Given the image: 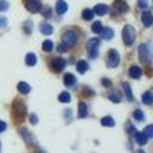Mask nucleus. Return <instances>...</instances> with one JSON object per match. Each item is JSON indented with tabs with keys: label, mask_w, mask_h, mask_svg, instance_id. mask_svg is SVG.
<instances>
[{
	"label": "nucleus",
	"mask_w": 153,
	"mask_h": 153,
	"mask_svg": "<svg viewBox=\"0 0 153 153\" xmlns=\"http://www.w3.org/2000/svg\"><path fill=\"white\" fill-rule=\"evenodd\" d=\"M101 124L106 126V127H113L115 126V121H113L112 117H104L103 120H101Z\"/></svg>",
	"instance_id": "b1692460"
},
{
	"label": "nucleus",
	"mask_w": 153,
	"mask_h": 153,
	"mask_svg": "<svg viewBox=\"0 0 153 153\" xmlns=\"http://www.w3.org/2000/svg\"><path fill=\"white\" fill-rule=\"evenodd\" d=\"M65 118L71 121V118H72V115H71V110H65Z\"/></svg>",
	"instance_id": "58836bf2"
},
{
	"label": "nucleus",
	"mask_w": 153,
	"mask_h": 153,
	"mask_svg": "<svg viewBox=\"0 0 153 153\" xmlns=\"http://www.w3.org/2000/svg\"><path fill=\"white\" fill-rule=\"evenodd\" d=\"M133 118L138 120V121H143V120L146 118V115H144V112H141V110H135V112H133Z\"/></svg>",
	"instance_id": "c756f323"
},
{
	"label": "nucleus",
	"mask_w": 153,
	"mask_h": 153,
	"mask_svg": "<svg viewBox=\"0 0 153 153\" xmlns=\"http://www.w3.org/2000/svg\"><path fill=\"white\" fill-rule=\"evenodd\" d=\"M66 60H63V58H52L51 60V68H52L54 71H63L66 66Z\"/></svg>",
	"instance_id": "6e6552de"
},
{
	"label": "nucleus",
	"mask_w": 153,
	"mask_h": 153,
	"mask_svg": "<svg viewBox=\"0 0 153 153\" xmlns=\"http://www.w3.org/2000/svg\"><path fill=\"white\" fill-rule=\"evenodd\" d=\"M25 6H26L29 12H38L42 8L40 0H25Z\"/></svg>",
	"instance_id": "423d86ee"
},
{
	"label": "nucleus",
	"mask_w": 153,
	"mask_h": 153,
	"mask_svg": "<svg viewBox=\"0 0 153 153\" xmlns=\"http://www.w3.org/2000/svg\"><path fill=\"white\" fill-rule=\"evenodd\" d=\"M138 153H144V152H143V150H139V152H138Z\"/></svg>",
	"instance_id": "79ce46f5"
},
{
	"label": "nucleus",
	"mask_w": 153,
	"mask_h": 153,
	"mask_svg": "<svg viewBox=\"0 0 153 153\" xmlns=\"http://www.w3.org/2000/svg\"><path fill=\"white\" fill-rule=\"evenodd\" d=\"M78 117L80 118H86L87 117V104L84 103V101L78 103Z\"/></svg>",
	"instance_id": "9b49d317"
},
{
	"label": "nucleus",
	"mask_w": 153,
	"mask_h": 153,
	"mask_svg": "<svg viewBox=\"0 0 153 153\" xmlns=\"http://www.w3.org/2000/svg\"><path fill=\"white\" fill-rule=\"evenodd\" d=\"M139 49V58H141V61H149L150 60V49L147 45H141L138 48Z\"/></svg>",
	"instance_id": "1a4fd4ad"
},
{
	"label": "nucleus",
	"mask_w": 153,
	"mask_h": 153,
	"mask_svg": "<svg viewBox=\"0 0 153 153\" xmlns=\"http://www.w3.org/2000/svg\"><path fill=\"white\" fill-rule=\"evenodd\" d=\"M87 69H89V66H87V63L84 60H80L78 63H76V71H78L80 74H84Z\"/></svg>",
	"instance_id": "aec40b11"
},
{
	"label": "nucleus",
	"mask_w": 153,
	"mask_h": 153,
	"mask_svg": "<svg viewBox=\"0 0 153 153\" xmlns=\"http://www.w3.org/2000/svg\"><path fill=\"white\" fill-rule=\"evenodd\" d=\"M101 29H103V25H101L100 22H94V23H92V32L100 34V32H101Z\"/></svg>",
	"instance_id": "c85d7f7f"
},
{
	"label": "nucleus",
	"mask_w": 153,
	"mask_h": 153,
	"mask_svg": "<svg viewBox=\"0 0 153 153\" xmlns=\"http://www.w3.org/2000/svg\"><path fill=\"white\" fill-rule=\"evenodd\" d=\"M107 98L112 101V103H120V101H121V98H120V94H117V92H110Z\"/></svg>",
	"instance_id": "cd10ccee"
},
{
	"label": "nucleus",
	"mask_w": 153,
	"mask_h": 153,
	"mask_svg": "<svg viewBox=\"0 0 153 153\" xmlns=\"http://www.w3.org/2000/svg\"><path fill=\"white\" fill-rule=\"evenodd\" d=\"M45 16H46V17L51 16V14H49V8H45Z\"/></svg>",
	"instance_id": "a19ab883"
},
{
	"label": "nucleus",
	"mask_w": 153,
	"mask_h": 153,
	"mask_svg": "<svg viewBox=\"0 0 153 153\" xmlns=\"http://www.w3.org/2000/svg\"><path fill=\"white\" fill-rule=\"evenodd\" d=\"M57 49H58V52H66V51H68L66 49V45H58Z\"/></svg>",
	"instance_id": "e433bc0d"
},
{
	"label": "nucleus",
	"mask_w": 153,
	"mask_h": 153,
	"mask_svg": "<svg viewBox=\"0 0 153 153\" xmlns=\"http://www.w3.org/2000/svg\"><path fill=\"white\" fill-rule=\"evenodd\" d=\"M29 121H31V124H37L38 123V118H37V115H31V117H29Z\"/></svg>",
	"instance_id": "f704fd0d"
},
{
	"label": "nucleus",
	"mask_w": 153,
	"mask_h": 153,
	"mask_svg": "<svg viewBox=\"0 0 153 153\" xmlns=\"http://www.w3.org/2000/svg\"><path fill=\"white\" fill-rule=\"evenodd\" d=\"M3 130H6V123H3V121H0V133H2Z\"/></svg>",
	"instance_id": "4c0bfd02"
},
{
	"label": "nucleus",
	"mask_w": 153,
	"mask_h": 153,
	"mask_svg": "<svg viewBox=\"0 0 153 153\" xmlns=\"http://www.w3.org/2000/svg\"><path fill=\"white\" fill-rule=\"evenodd\" d=\"M141 101H143V103L144 104H152V101H153V94L150 92V91H147V92H144L143 94V98H141Z\"/></svg>",
	"instance_id": "a211bd4d"
},
{
	"label": "nucleus",
	"mask_w": 153,
	"mask_h": 153,
	"mask_svg": "<svg viewBox=\"0 0 153 153\" xmlns=\"http://www.w3.org/2000/svg\"><path fill=\"white\" fill-rule=\"evenodd\" d=\"M106 65H107V68H117L120 65V55H118V52L115 49H112L110 52H109Z\"/></svg>",
	"instance_id": "7ed1b4c3"
},
{
	"label": "nucleus",
	"mask_w": 153,
	"mask_h": 153,
	"mask_svg": "<svg viewBox=\"0 0 153 153\" xmlns=\"http://www.w3.org/2000/svg\"><path fill=\"white\" fill-rule=\"evenodd\" d=\"M66 11H68V3L65 2V0H58L57 2V12L61 16V14H65Z\"/></svg>",
	"instance_id": "f8f14e48"
},
{
	"label": "nucleus",
	"mask_w": 153,
	"mask_h": 153,
	"mask_svg": "<svg viewBox=\"0 0 153 153\" xmlns=\"http://www.w3.org/2000/svg\"><path fill=\"white\" fill-rule=\"evenodd\" d=\"M144 135H146V138L149 139V138H152L153 136V126H147L146 129H144V132H143Z\"/></svg>",
	"instance_id": "2f4dec72"
},
{
	"label": "nucleus",
	"mask_w": 153,
	"mask_h": 153,
	"mask_svg": "<svg viewBox=\"0 0 153 153\" xmlns=\"http://www.w3.org/2000/svg\"><path fill=\"white\" fill-rule=\"evenodd\" d=\"M107 11H109V8L106 6V5H97L95 8H94V14H97V16H104V14H107Z\"/></svg>",
	"instance_id": "9d476101"
},
{
	"label": "nucleus",
	"mask_w": 153,
	"mask_h": 153,
	"mask_svg": "<svg viewBox=\"0 0 153 153\" xmlns=\"http://www.w3.org/2000/svg\"><path fill=\"white\" fill-rule=\"evenodd\" d=\"M25 110H26V107H25L22 101H14V118L16 120L20 121L25 117Z\"/></svg>",
	"instance_id": "39448f33"
},
{
	"label": "nucleus",
	"mask_w": 153,
	"mask_h": 153,
	"mask_svg": "<svg viewBox=\"0 0 153 153\" xmlns=\"http://www.w3.org/2000/svg\"><path fill=\"white\" fill-rule=\"evenodd\" d=\"M123 89H124L126 97L129 98V101H132V100H133V94H132V91H130V86L127 84V83H123Z\"/></svg>",
	"instance_id": "4be33fe9"
},
{
	"label": "nucleus",
	"mask_w": 153,
	"mask_h": 153,
	"mask_svg": "<svg viewBox=\"0 0 153 153\" xmlns=\"http://www.w3.org/2000/svg\"><path fill=\"white\" fill-rule=\"evenodd\" d=\"M135 139H136V143H138L139 146H144V144L147 143V138H146V135H144L143 132H136V133H135Z\"/></svg>",
	"instance_id": "f3484780"
},
{
	"label": "nucleus",
	"mask_w": 153,
	"mask_h": 153,
	"mask_svg": "<svg viewBox=\"0 0 153 153\" xmlns=\"http://www.w3.org/2000/svg\"><path fill=\"white\" fill-rule=\"evenodd\" d=\"M9 8V3L6 0H0V11H6Z\"/></svg>",
	"instance_id": "473e14b6"
},
{
	"label": "nucleus",
	"mask_w": 153,
	"mask_h": 153,
	"mask_svg": "<svg viewBox=\"0 0 153 153\" xmlns=\"http://www.w3.org/2000/svg\"><path fill=\"white\" fill-rule=\"evenodd\" d=\"M17 89H19V92H22V94H29L31 92V86L28 83H25V81H20L17 84Z\"/></svg>",
	"instance_id": "4468645a"
},
{
	"label": "nucleus",
	"mask_w": 153,
	"mask_h": 153,
	"mask_svg": "<svg viewBox=\"0 0 153 153\" xmlns=\"http://www.w3.org/2000/svg\"><path fill=\"white\" fill-rule=\"evenodd\" d=\"M52 49H54V43L51 42V40L43 42V51H45V52H51Z\"/></svg>",
	"instance_id": "bb28decb"
},
{
	"label": "nucleus",
	"mask_w": 153,
	"mask_h": 153,
	"mask_svg": "<svg viewBox=\"0 0 153 153\" xmlns=\"http://www.w3.org/2000/svg\"><path fill=\"white\" fill-rule=\"evenodd\" d=\"M92 17H94L92 9H84V11H83V19H84V20H92Z\"/></svg>",
	"instance_id": "7c9ffc66"
},
{
	"label": "nucleus",
	"mask_w": 153,
	"mask_h": 153,
	"mask_svg": "<svg viewBox=\"0 0 153 153\" xmlns=\"http://www.w3.org/2000/svg\"><path fill=\"white\" fill-rule=\"evenodd\" d=\"M40 31H42V34H45V35H51L52 34V26L51 25H48V23H43L42 26H40Z\"/></svg>",
	"instance_id": "412c9836"
},
{
	"label": "nucleus",
	"mask_w": 153,
	"mask_h": 153,
	"mask_svg": "<svg viewBox=\"0 0 153 153\" xmlns=\"http://www.w3.org/2000/svg\"><path fill=\"white\" fill-rule=\"evenodd\" d=\"M113 11L117 12V14H124V12L129 11V6H127V3L123 2V0H117V2L113 3Z\"/></svg>",
	"instance_id": "0eeeda50"
},
{
	"label": "nucleus",
	"mask_w": 153,
	"mask_h": 153,
	"mask_svg": "<svg viewBox=\"0 0 153 153\" xmlns=\"http://www.w3.org/2000/svg\"><path fill=\"white\" fill-rule=\"evenodd\" d=\"M58 101H60V103H69V101H71V94L69 92H61L58 95Z\"/></svg>",
	"instance_id": "5701e85b"
},
{
	"label": "nucleus",
	"mask_w": 153,
	"mask_h": 153,
	"mask_svg": "<svg viewBox=\"0 0 153 153\" xmlns=\"http://www.w3.org/2000/svg\"><path fill=\"white\" fill-rule=\"evenodd\" d=\"M35 63H37V57H35V54H28L26 55V65L28 66H34L35 65Z\"/></svg>",
	"instance_id": "393cba45"
},
{
	"label": "nucleus",
	"mask_w": 153,
	"mask_h": 153,
	"mask_svg": "<svg viewBox=\"0 0 153 153\" xmlns=\"http://www.w3.org/2000/svg\"><path fill=\"white\" fill-rule=\"evenodd\" d=\"M19 133H22V136L25 138V141H26L28 144H31L32 138H29V132H28L26 129H23V127H22V129H19Z\"/></svg>",
	"instance_id": "a878e982"
},
{
	"label": "nucleus",
	"mask_w": 153,
	"mask_h": 153,
	"mask_svg": "<svg viewBox=\"0 0 153 153\" xmlns=\"http://www.w3.org/2000/svg\"><path fill=\"white\" fill-rule=\"evenodd\" d=\"M133 40H135V29L130 25H126L123 29V42L126 46H130L133 43Z\"/></svg>",
	"instance_id": "f257e3e1"
},
{
	"label": "nucleus",
	"mask_w": 153,
	"mask_h": 153,
	"mask_svg": "<svg viewBox=\"0 0 153 153\" xmlns=\"http://www.w3.org/2000/svg\"><path fill=\"white\" fill-rule=\"evenodd\" d=\"M143 23L146 25V26H152V23H153V17L150 12H143Z\"/></svg>",
	"instance_id": "6ab92c4d"
},
{
	"label": "nucleus",
	"mask_w": 153,
	"mask_h": 153,
	"mask_svg": "<svg viewBox=\"0 0 153 153\" xmlns=\"http://www.w3.org/2000/svg\"><path fill=\"white\" fill-rule=\"evenodd\" d=\"M138 5L141 6V8H147V5H149V0H138Z\"/></svg>",
	"instance_id": "72a5a7b5"
},
{
	"label": "nucleus",
	"mask_w": 153,
	"mask_h": 153,
	"mask_svg": "<svg viewBox=\"0 0 153 153\" xmlns=\"http://www.w3.org/2000/svg\"><path fill=\"white\" fill-rule=\"evenodd\" d=\"M98 45H100L98 38H92V40L87 42V52L92 58H95L98 55Z\"/></svg>",
	"instance_id": "20e7f679"
},
{
	"label": "nucleus",
	"mask_w": 153,
	"mask_h": 153,
	"mask_svg": "<svg viewBox=\"0 0 153 153\" xmlns=\"http://www.w3.org/2000/svg\"><path fill=\"white\" fill-rule=\"evenodd\" d=\"M100 34H101V37H103L104 40H112V37H113V31L110 28H103Z\"/></svg>",
	"instance_id": "dca6fc26"
},
{
	"label": "nucleus",
	"mask_w": 153,
	"mask_h": 153,
	"mask_svg": "<svg viewBox=\"0 0 153 153\" xmlns=\"http://www.w3.org/2000/svg\"><path fill=\"white\" fill-rule=\"evenodd\" d=\"M141 68L139 66H132L130 69H129V75L132 76V78H139V76H141Z\"/></svg>",
	"instance_id": "ddd939ff"
},
{
	"label": "nucleus",
	"mask_w": 153,
	"mask_h": 153,
	"mask_svg": "<svg viewBox=\"0 0 153 153\" xmlns=\"http://www.w3.org/2000/svg\"><path fill=\"white\" fill-rule=\"evenodd\" d=\"M103 84H106V86H109V84H110V81H109L107 78H103Z\"/></svg>",
	"instance_id": "ea45409f"
},
{
	"label": "nucleus",
	"mask_w": 153,
	"mask_h": 153,
	"mask_svg": "<svg viewBox=\"0 0 153 153\" xmlns=\"http://www.w3.org/2000/svg\"><path fill=\"white\" fill-rule=\"evenodd\" d=\"M76 42H78V35H76L74 31H68L63 35V45L66 46H74Z\"/></svg>",
	"instance_id": "f03ea898"
},
{
	"label": "nucleus",
	"mask_w": 153,
	"mask_h": 153,
	"mask_svg": "<svg viewBox=\"0 0 153 153\" xmlns=\"http://www.w3.org/2000/svg\"><path fill=\"white\" fill-rule=\"evenodd\" d=\"M63 81H65L66 86H75L76 84V78H75L72 74H66L65 78H63Z\"/></svg>",
	"instance_id": "2eb2a0df"
},
{
	"label": "nucleus",
	"mask_w": 153,
	"mask_h": 153,
	"mask_svg": "<svg viewBox=\"0 0 153 153\" xmlns=\"http://www.w3.org/2000/svg\"><path fill=\"white\" fill-rule=\"evenodd\" d=\"M8 25V20L5 19V17H0V28H3V26H6Z\"/></svg>",
	"instance_id": "c9c22d12"
}]
</instances>
